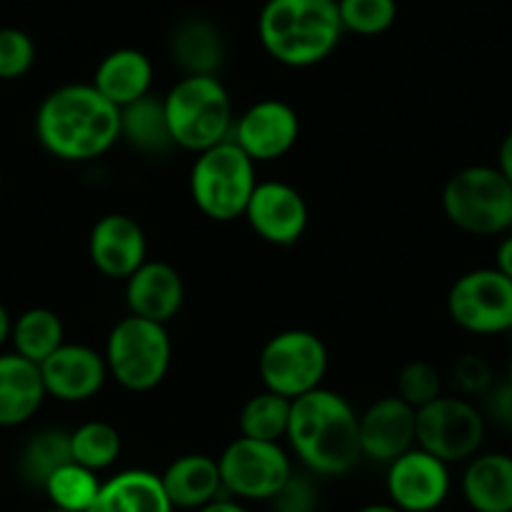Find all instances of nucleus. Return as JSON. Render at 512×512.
Returning a JSON list of instances; mask_svg holds the SVG:
<instances>
[{
    "label": "nucleus",
    "mask_w": 512,
    "mask_h": 512,
    "mask_svg": "<svg viewBox=\"0 0 512 512\" xmlns=\"http://www.w3.org/2000/svg\"><path fill=\"white\" fill-rule=\"evenodd\" d=\"M287 442L312 475H347L362 460L359 415L339 392L324 387L292 400Z\"/></svg>",
    "instance_id": "f03ea898"
},
{
    "label": "nucleus",
    "mask_w": 512,
    "mask_h": 512,
    "mask_svg": "<svg viewBox=\"0 0 512 512\" xmlns=\"http://www.w3.org/2000/svg\"><path fill=\"white\" fill-rule=\"evenodd\" d=\"M11 327H13V319L11 314H8L6 304L0 302V347L11 339Z\"/></svg>",
    "instance_id": "ea45409f"
},
{
    "label": "nucleus",
    "mask_w": 512,
    "mask_h": 512,
    "mask_svg": "<svg viewBox=\"0 0 512 512\" xmlns=\"http://www.w3.org/2000/svg\"><path fill=\"white\" fill-rule=\"evenodd\" d=\"M462 497L472 512H512V455L477 452L465 462Z\"/></svg>",
    "instance_id": "aec40b11"
},
{
    "label": "nucleus",
    "mask_w": 512,
    "mask_h": 512,
    "mask_svg": "<svg viewBox=\"0 0 512 512\" xmlns=\"http://www.w3.org/2000/svg\"><path fill=\"white\" fill-rule=\"evenodd\" d=\"M495 166L502 171V176H505V179L512 184V128L507 131L505 136H502L500 146H497V164Z\"/></svg>",
    "instance_id": "4c0bfd02"
},
{
    "label": "nucleus",
    "mask_w": 512,
    "mask_h": 512,
    "mask_svg": "<svg viewBox=\"0 0 512 512\" xmlns=\"http://www.w3.org/2000/svg\"><path fill=\"white\" fill-rule=\"evenodd\" d=\"M299 131L302 123L294 106L282 98H262L236 118L231 141L254 164H269L287 156L297 146Z\"/></svg>",
    "instance_id": "f8f14e48"
},
{
    "label": "nucleus",
    "mask_w": 512,
    "mask_h": 512,
    "mask_svg": "<svg viewBox=\"0 0 512 512\" xmlns=\"http://www.w3.org/2000/svg\"><path fill=\"white\" fill-rule=\"evenodd\" d=\"M417 445V410L397 395L372 402L359 415L362 457L390 465Z\"/></svg>",
    "instance_id": "f3484780"
},
{
    "label": "nucleus",
    "mask_w": 512,
    "mask_h": 512,
    "mask_svg": "<svg viewBox=\"0 0 512 512\" xmlns=\"http://www.w3.org/2000/svg\"><path fill=\"white\" fill-rule=\"evenodd\" d=\"M442 387H445L442 372L427 359H412L397 372V397L405 400L410 407H415V410L445 395Z\"/></svg>",
    "instance_id": "2f4dec72"
},
{
    "label": "nucleus",
    "mask_w": 512,
    "mask_h": 512,
    "mask_svg": "<svg viewBox=\"0 0 512 512\" xmlns=\"http://www.w3.org/2000/svg\"><path fill=\"white\" fill-rule=\"evenodd\" d=\"M11 342L13 352L31 359L33 364H41L66 344V327L53 309L33 307L13 319Z\"/></svg>",
    "instance_id": "a878e982"
},
{
    "label": "nucleus",
    "mask_w": 512,
    "mask_h": 512,
    "mask_svg": "<svg viewBox=\"0 0 512 512\" xmlns=\"http://www.w3.org/2000/svg\"><path fill=\"white\" fill-rule=\"evenodd\" d=\"M38 367H41L46 395L68 405L93 400L111 377L103 352L88 344L66 342Z\"/></svg>",
    "instance_id": "2eb2a0df"
},
{
    "label": "nucleus",
    "mask_w": 512,
    "mask_h": 512,
    "mask_svg": "<svg viewBox=\"0 0 512 512\" xmlns=\"http://www.w3.org/2000/svg\"><path fill=\"white\" fill-rule=\"evenodd\" d=\"M171 337L166 324L128 314L108 332V374L128 392H151L166 379L171 369Z\"/></svg>",
    "instance_id": "0eeeda50"
},
{
    "label": "nucleus",
    "mask_w": 512,
    "mask_h": 512,
    "mask_svg": "<svg viewBox=\"0 0 512 512\" xmlns=\"http://www.w3.org/2000/svg\"><path fill=\"white\" fill-rule=\"evenodd\" d=\"M36 139L53 159L88 164L121 141V108L103 98L93 83H66L38 106Z\"/></svg>",
    "instance_id": "f257e3e1"
},
{
    "label": "nucleus",
    "mask_w": 512,
    "mask_h": 512,
    "mask_svg": "<svg viewBox=\"0 0 512 512\" xmlns=\"http://www.w3.org/2000/svg\"><path fill=\"white\" fill-rule=\"evenodd\" d=\"M246 224L272 246H294L309 226L302 191L284 181H259L244 211Z\"/></svg>",
    "instance_id": "4468645a"
},
{
    "label": "nucleus",
    "mask_w": 512,
    "mask_h": 512,
    "mask_svg": "<svg viewBox=\"0 0 512 512\" xmlns=\"http://www.w3.org/2000/svg\"><path fill=\"white\" fill-rule=\"evenodd\" d=\"M344 33L362 38L382 36L397 23V0H337Z\"/></svg>",
    "instance_id": "7c9ffc66"
},
{
    "label": "nucleus",
    "mask_w": 512,
    "mask_h": 512,
    "mask_svg": "<svg viewBox=\"0 0 512 512\" xmlns=\"http://www.w3.org/2000/svg\"><path fill=\"white\" fill-rule=\"evenodd\" d=\"M41 367L16 352H0V427H21L46 402Z\"/></svg>",
    "instance_id": "6ab92c4d"
},
{
    "label": "nucleus",
    "mask_w": 512,
    "mask_h": 512,
    "mask_svg": "<svg viewBox=\"0 0 512 512\" xmlns=\"http://www.w3.org/2000/svg\"><path fill=\"white\" fill-rule=\"evenodd\" d=\"M166 121L176 149L201 154L231 139L234 106L219 76H181L164 96Z\"/></svg>",
    "instance_id": "20e7f679"
},
{
    "label": "nucleus",
    "mask_w": 512,
    "mask_h": 512,
    "mask_svg": "<svg viewBox=\"0 0 512 512\" xmlns=\"http://www.w3.org/2000/svg\"><path fill=\"white\" fill-rule=\"evenodd\" d=\"M71 432L41 430L28 440L21 455V472L31 485L43 487V482L61 465L71 462Z\"/></svg>",
    "instance_id": "c756f323"
},
{
    "label": "nucleus",
    "mask_w": 512,
    "mask_h": 512,
    "mask_svg": "<svg viewBox=\"0 0 512 512\" xmlns=\"http://www.w3.org/2000/svg\"><path fill=\"white\" fill-rule=\"evenodd\" d=\"M88 512H174V505L166 497L161 475L134 467L103 480Z\"/></svg>",
    "instance_id": "b1692460"
},
{
    "label": "nucleus",
    "mask_w": 512,
    "mask_h": 512,
    "mask_svg": "<svg viewBox=\"0 0 512 512\" xmlns=\"http://www.w3.org/2000/svg\"><path fill=\"white\" fill-rule=\"evenodd\" d=\"M36 63V43L21 28H0V81H18Z\"/></svg>",
    "instance_id": "473e14b6"
},
{
    "label": "nucleus",
    "mask_w": 512,
    "mask_h": 512,
    "mask_svg": "<svg viewBox=\"0 0 512 512\" xmlns=\"http://www.w3.org/2000/svg\"><path fill=\"white\" fill-rule=\"evenodd\" d=\"M256 33L272 61L312 68L337 51L344 28L337 0H267L256 18Z\"/></svg>",
    "instance_id": "7ed1b4c3"
},
{
    "label": "nucleus",
    "mask_w": 512,
    "mask_h": 512,
    "mask_svg": "<svg viewBox=\"0 0 512 512\" xmlns=\"http://www.w3.org/2000/svg\"><path fill=\"white\" fill-rule=\"evenodd\" d=\"M121 141L144 156H164L174 149L164 98L144 96L141 101L121 108Z\"/></svg>",
    "instance_id": "393cba45"
},
{
    "label": "nucleus",
    "mask_w": 512,
    "mask_h": 512,
    "mask_svg": "<svg viewBox=\"0 0 512 512\" xmlns=\"http://www.w3.org/2000/svg\"><path fill=\"white\" fill-rule=\"evenodd\" d=\"M442 211L462 234L502 236L512 231V184L497 166H465L447 179Z\"/></svg>",
    "instance_id": "39448f33"
},
{
    "label": "nucleus",
    "mask_w": 512,
    "mask_h": 512,
    "mask_svg": "<svg viewBox=\"0 0 512 512\" xmlns=\"http://www.w3.org/2000/svg\"><path fill=\"white\" fill-rule=\"evenodd\" d=\"M51 512H63V510H56V507H53V510Z\"/></svg>",
    "instance_id": "c03bdc74"
},
{
    "label": "nucleus",
    "mask_w": 512,
    "mask_h": 512,
    "mask_svg": "<svg viewBox=\"0 0 512 512\" xmlns=\"http://www.w3.org/2000/svg\"><path fill=\"white\" fill-rule=\"evenodd\" d=\"M256 184V164L231 139L196 154L191 164V201L206 219L219 224L244 219Z\"/></svg>",
    "instance_id": "423d86ee"
},
{
    "label": "nucleus",
    "mask_w": 512,
    "mask_h": 512,
    "mask_svg": "<svg viewBox=\"0 0 512 512\" xmlns=\"http://www.w3.org/2000/svg\"><path fill=\"white\" fill-rule=\"evenodd\" d=\"M452 382L460 390L462 397H485L492 390V384L497 382L492 364L480 354H462L452 367Z\"/></svg>",
    "instance_id": "72a5a7b5"
},
{
    "label": "nucleus",
    "mask_w": 512,
    "mask_h": 512,
    "mask_svg": "<svg viewBox=\"0 0 512 512\" xmlns=\"http://www.w3.org/2000/svg\"><path fill=\"white\" fill-rule=\"evenodd\" d=\"M256 369L264 390L297 400L322 387L329 369L327 344L309 329H284L264 344Z\"/></svg>",
    "instance_id": "6e6552de"
},
{
    "label": "nucleus",
    "mask_w": 512,
    "mask_h": 512,
    "mask_svg": "<svg viewBox=\"0 0 512 512\" xmlns=\"http://www.w3.org/2000/svg\"><path fill=\"white\" fill-rule=\"evenodd\" d=\"M149 254L146 231L134 216L113 211L101 216L88 234V256L96 272L126 282Z\"/></svg>",
    "instance_id": "dca6fc26"
},
{
    "label": "nucleus",
    "mask_w": 512,
    "mask_h": 512,
    "mask_svg": "<svg viewBox=\"0 0 512 512\" xmlns=\"http://www.w3.org/2000/svg\"><path fill=\"white\" fill-rule=\"evenodd\" d=\"M505 379H510V382H512V352H510V357H507V374H505Z\"/></svg>",
    "instance_id": "79ce46f5"
},
{
    "label": "nucleus",
    "mask_w": 512,
    "mask_h": 512,
    "mask_svg": "<svg viewBox=\"0 0 512 512\" xmlns=\"http://www.w3.org/2000/svg\"><path fill=\"white\" fill-rule=\"evenodd\" d=\"M186 299V284L179 269L161 259H146L126 279V307L134 317L169 324L181 312Z\"/></svg>",
    "instance_id": "a211bd4d"
},
{
    "label": "nucleus",
    "mask_w": 512,
    "mask_h": 512,
    "mask_svg": "<svg viewBox=\"0 0 512 512\" xmlns=\"http://www.w3.org/2000/svg\"><path fill=\"white\" fill-rule=\"evenodd\" d=\"M0 189H3V176H0Z\"/></svg>",
    "instance_id": "37998d69"
},
{
    "label": "nucleus",
    "mask_w": 512,
    "mask_h": 512,
    "mask_svg": "<svg viewBox=\"0 0 512 512\" xmlns=\"http://www.w3.org/2000/svg\"><path fill=\"white\" fill-rule=\"evenodd\" d=\"M269 502H272L274 512H314L319 495L314 482L309 480V475L292 472V477L284 482L282 490H279Z\"/></svg>",
    "instance_id": "f704fd0d"
},
{
    "label": "nucleus",
    "mask_w": 512,
    "mask_h": 512,
    "mask_svg": "<svg viewBox=\"0 0 512 512\" xmlns=\"http://www.w3.org/2000/svg\"><path fill=\"white\" fill-rule=\"evenodd\" d=\"M482 400H485L482 412H485L487 420L512 430V382L510 379H502V382L492 384V390L487 392Z\"/></svg>",
    "instance_id": "c9c22d12"
},
{
    "label": "nucleus",
    "mask_w": 512,
    "mask_h": 512,
    "mask_svg": "<svg viewBox=\"0 0 512 512\" xmlns=\"http://www.w3.org/2000/svg\"><path fill=\"white\" fill-rule=\"evenodd\" d=\"M196 512H251V510L241 500H234V497H216L214 502H209V505H204Z\"/></svg>",
    "instance_id": "58836bf2"
},
{
    "label": "nucleus",
    "mask_w": 512,
    "mask_h": 512,
    "mask_svg": "<svg viewBox=\"0 0 512 512\" xmlns=\"http://www.w3.org/2000/svg\"><path fill=\"white\" fill-rule=\"evenodd\" d=\"M226 495L236 500L269 502L292 477L294 465L282 442H262L236 437L219 457Z\"/></svg>",
    "instance_id": "9d476101"
},
{
    "label": "nucleus",
    "mask_w": 512,
    "mask_h": 512,
    "mask_svg": "<svg viewBox=\"0 0 512 512\" xmlns=\"http://www.w3.org/2000/svg\"><path fill=\"white\" fill-rule=\"evenodd\" d=\"M384 487L397 510L435 512L450 497V465L415 445L387 465Z\"/></svg>",
    "instance_id": "ddd939ff"
},
{
    "label": "nucleus",
    "mask_w": 512,
    "mask_h": 512,
    "mask_svg": "<svg viewBox=\"0 0 512 512\" xmlns=\"http://www.w3.org/2000/svg\"><path fill=\"white\" fill-rule=\"evenodd\" d=\"M289 415H292V400L277 395V392L262 390L259 395L249 397L239 412L241 437L262 442L287 440Z\"/></svg>",
    "instance_id": "bb28decb"
},
{
    "label": "nucleus",
    "mask_w": 512,
    "mask_h": 512,
    "mask_svg": "<svg viewBox=\"0 0 512 512\" xmlns=\"http://www.w3.org/2000/svg\"><path fill=\"white\" fill-rule=\"evenodd\" d=\"M91 83L113 106L126 108L151 93L154 63L139 48H116L101 58Z\"/></svg>",
    "instance_id": "412c9836"
},
{
    "label": "nucleus",
    "mask_w": 512,
    "mask_h": 512,
    "mask_svg": "<svg viewBox=\"0 0 512 512\" xmlns=\"http://www.w3.org/2000/svg\"><path fill=\"white\" fill-rule=\"evenodd\" d=\"M169 53L181 76H216L226 61V41L216 23L191 16L171 31Z\"/></svg>",
    "instance_id": "5701e85b"
},
{
    "label": "nucleus",
    "mask_w": 512,
    "mask_h": 512,
    "mask_svg": "<svg viewBox=\"0 0 512 512\" xmlns=\"http://www.w3.org/2000/svg\"><path fill=\"white\" fill-rule=\"evenodd\" d=\"M354 512H402V510H397L392 502H372V505H364Z\"/></svg>",
    "instance_id": "a19ab883"
},
{
    "label": "nucleus",
    "mask_w": 512,
    "mask_h": 512,
    "mask_svg": "<svg viewBox=\"0 0 512 512\" xmlns=\"http://www.w3.org/2000/svg\"><path fill=\"white\" fill-rule=\"evenodd\" d=\"M485 437V412L462 395H440L417 410V447L447 465L467 462L482 452Z\"/></svg>",
    "instance_id": "1a4fd4ad"
},
{
    "label": "nucleus",
    "mask_w": 512,
    "mask_h": 512,
    "mask_svg": "<svg viewBox=\"0 0 512 512\" xmlns=\"http://www.w3.org/2000/svg\"><path fill=\"white\" fill-rule=\"evenodd\" d=\"M101 482L103 480H98V472L88 470V467L71 460L66 462V465L58 467V470L43 482V490H46L48 500H51V505L56 507V510L88 512L93 502H96Z\"/></svg>",
    "instance_id": "cd10ccee"
},
{
    "label": "nucleus",
    "mask_w": 512,
    "mask_h": 512,
    "mask_svg": "<svg viewBox=\"0 0 512 512\" xmlns=\"http://www.w3.org/2000/svg\"><path fill=\"white\" fill-rule=\"evenodd\" d=\"M495 269L500 274H505L507 279H512V231L502 234V239L497 241Z\"/></svg>",
    "instance_id": "e433bc0d"
},
{
    "label": "nucleus",
    "mask_w": 512,
    "mask_h": 512,
    "mask_svg": "<svg viewBox=\"0 0 512 512\" xmlns=\"http://www.w3.org/2000/svg\"><path fill=\"white\" fill-rule=\"evenodd\" d=\"M447 314L475 337L512 332V279L495 267L460 274L447 292Z\"/></svg>",
    "instance_id": "9b49d317"
},
{
    "label": "nucleus",
    "mask_w": 512,
    "mask_h": 512,
    "mask_svg": "<svg viewBox=\"0 0 512 512\" xmlns=\"http://www.w3.org/2000/svg\"><path fill=\"white\" fill-rule=\"evenodd\" d=\"M161 485L174 510L179 507L196 512L224 492L219 460L204 452H189L169 462V467L161 472Z\"/></svg>",
    "instance_id": "4be33fe9"
},
{
    "label": "nucleus",
    "mask_w": 512,
    "mask_h": 512,
    "mask_svg": "<svg viewBox=\"0 0 512 512\" xmlns=\"http://www.w3.org/2000/svg\"><path fill=\"white\" fill-rule=\"evenodd\" d=\"M121 432L106 420H91L71 432V457L93 472L113 467L121 457Z\"/></svg>",
    "instance_id": "c85d7f7f"
}]
</instances>
